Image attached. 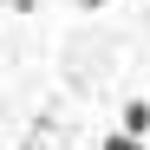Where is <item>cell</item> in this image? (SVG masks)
Masks as SVG:
<instances>
[{
    "mask_svg": "<svg viewBox=\"0 0 150 150\" xmlns=\"http://www.w3.org/2000/svg\"><path fill=\"white\" fill-rule=\"evenodd\" d=\"M79 7H85V13H91V7H105V0H79Z\"/></svg>",
    "mask_w": 150,
    "mask_h": 150,
    "instance_id": "3957f363",
    "label": "cell"
},
{
    "mask_svg": "<svg viewBox=\"0 0 150 150\" xmlns=\"http://www.w3.org/2000/svg\"><path fill=\"white\" fill-rule=\"evenodd\" d=\"M117 131H124V137H137V144L150 137V98H131V105H124V124H117Z\"/></svg>",
    "mask_w": 150,
    "mask_h": 150,
    "instance_id": "6da1fadb",
    "label": "cell"
},
{
    "mask_svg": "<svg viewBox=\"0 0 150 150\" xmlns=\"http://www.w3.org/2000/svg\"><path fill=\"white\" fill-rule=\"evenodd\" d=\"M105 150H144V144H137V137H124V131H111V137H105Z\"/></svg>",
    "mask_w": 150,
    "mask_h": 150,
    "instance_id": "7a4b0ae2",
    "label": "cell"
}]
</instances>
